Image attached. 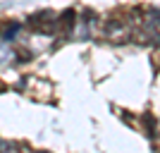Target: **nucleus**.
Instances as JSON below:
<instances>
[{"label":"nucleus","mask_w":160,"mask_h":153,"mask_svg":"<svg viewBox=\"0 0 160 153\" xmlns=\"http://www.w3.org/2000/svg\"><path fill=\"white\" fill-rule=\"evenodd\" d=\"M143 127L148 129V136H155V120L151 115H143Z\"/></svg>","instance_id":"obj_3"},{"label":"nucleus","mask_w":160,"mask_h":153,"mask_svg":"<svg viewBox=\"0 0 160 153\" xmlns=\"http://www.w3.org/2000/svg\"><path fill=\"white\" fill-rule=\"evenodd\" d=\"M29 27H31L33 31H38V33H48V31H55V29H58V19H55L53 12L43 10V12H36V14L29 17Z\"/></svg>","instance_id":"obj_1"},{"label":"nucleus","mask_w":160,"mask_h":153,"mask_svg":"<svg viewBox=\"0 0 160 153\" xmlns=\"http://www.w3.org/2000/svg\"><path fill=\"white\" fill-rule=\"evenodd\" d=\"M0 153H24L19 151L17 144H10V141H0Z\"/></svg>","instance_id":"obj_2"}]
</instances>
